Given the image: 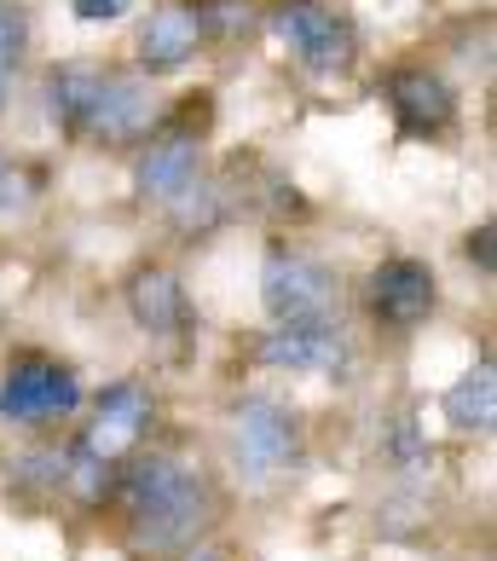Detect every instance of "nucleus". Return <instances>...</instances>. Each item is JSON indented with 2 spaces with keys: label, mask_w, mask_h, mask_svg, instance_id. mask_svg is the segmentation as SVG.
I'll return each mask as SVG.
<instances>
[{
  "label": "nucleus",
  "mask_w": 497,
  "mask_h": 561,
  "mask_svg": "<svg viewBox=\"0 0 497 561\" xmlns=\"http://www.w3.org/2000/svg\"><path fill=\"white\" fill-rule=\"evenodd\" d=\"M76 405H81L76 370L47 359V353H24V359H12V370L0 377V417H7V423L70 417Z\"/></svg>",
  "instance_id": "0eeeda50"
},
{
  "label": "nucleus",
  "mask_w": 497,
  "mask_h": 561,
  "mask_svg": "<svg viewBox=\"0 0 497 561\" xmlns=\"http://www.w3.org/2000/svg\"><path fill=\"white\" fill-rule=\"evenodd\" d=\"M128 313L145 336H174L185 324V313H192V307H185V284L169 266H139L128 278Z\"/></svg>",
  "instance_id": "ddd939ff"
},
{
  "label": "nucleus",
  "mask_w": 497,
  "mask_h": 561,
  "mask_svg": "<svg viewBox=\"0 0 497 561\" xmlns=\"http://www.w3.org/2000/svg\"><path fill=\"white\" fill-rule=\"evenodd\" d=\"M151 417H157V405H151V393H145L139 382H111L105 393H99L93 423L81 428L76 446H88L93 457H105V463H122V457L145 440Z\"/></svg>",
  "instance_id": "9d476101"
},
{
  "label": "nucleus",
  "mask_w": 497,
  "mask_h": 561,
  "mask_svg": "<svg viewBox=\"0 0 497 561\" xmlns=\"http://www.w3.org/2000/svg\"><path fill=\"white\" fill-rule=\"evenodd\" d=\"M105 76H111V70L88 65V58L53 65V70H47V88H41V93H47V116H53L65 134H76V139H81V122H88L99 88H105Z\"/></svg>",
  "instance_id": "4468645a"
},
{
  "label": "nucleus",
  "mask_w": 497,
  "mask_h": 561,
  "mask_svg": "<svg viewBox=\"0 0 497 561\" xmlns=\"http://www.w3.org/2000/svg\"><path fill=\"white\" fill-rule=\"evenodd\" d=\"M24 185H30V180H24V169H18L12 157H0V215L24 203Z\"/></svg>",
  "instance_id": "412c9836"
},
{
  "label": "nucleus",
  "mask_w": 497,
  "mask_h": 561,
  "mask_svg": "<svg viewBox=\"0 0 497 561\" xmlns=\"http://www.w3.org/2000/svg\"><path fill=\"white\" fill-rule=\"evenodd\" d=\"M192 561H220V556H215V550H197V556H192Z\"/></svg>",
  "instance_id": "b1692460"
},
{
  "label": "nucleus",
  "mask_w": 497,
  "mask_h": 561,
  "mask_svg": "<svg viewBox=\"0 0 497 561\" xmlns=\"http://www.w3.org/2000/svg\"><path fill=\"white\" fill-rule=\"evenodd\" d=\"M365 301H370V319L382 330L411 336V330H423L434 319V307H440V278H434V266L417 261V255H393L370 273Z\"/></svg>",
  "instance_id": "423d86ee"
},
{
  "label": "nucleus",
  "mask_w": 497,
  "mask_h": 561,
  "mask_svg": "<svg viewBox=\"0 0 497 561\" xmlns=\"http://www.w3.org/2000/svg\"><path fill=\"white\" fill-rule=\"evenodd\" d=\"M157 93L145 88V76H105L88 122H81V139L93 145H145L157 134Z\"/></svg>",
  "instance_id": "1a4fd4ad"
},
{
  "label": "nucleus",
  "mask_w": 497,
  "mask_h": 561,
  "mask_svg": "<svg viewBox=\"0 0 497 561\" xmlns=\"http://www.w3.org/2000/svg\"><path fill=\"white\" fill-rule=\"evenodd\" d=\"M203 53V30L192 7H157L139 24V76H174Z\"/></svg>",
  "instance_id": "f8f14e48"
},
{
  "label": "nucleus",
  "mask_w": 497,
  "mask_h": 561,
  "mask_svg": "<svg viewBox=\"0 0 497 561\" xmlns=\"http://www.w3.org/2000/svg\"><path fill=\"white\" fill-rule=\"evenodd\" d=\"M192 12H197L203 41H238V35H255V24H261L248 0H203Z\"/></svg>",
  "instance_id": "a211bd4d"
},
{
  "label": "nucleus",
  "mask_w": 497,
  "mask_h": 561,
  "mask_svg": "<svg viewBox=\"0 0 497 561\" xmlns=\"http://www.w3.org/2000/svg\"><path fill=\"white\" fill-rule=\"evenodd\" d=\"M24 53H30V18L18 12V7H0V70L18 76Z\"/></svg>",
  "instance_id": "6ab92c4d"
},
{
  "label": "nucleus",
  "mask_w": 497,
  "mask_h": 561,
  "mask_svg": "<svg viewBox=\"0 0 497 561\" xmlns=\"http://www.w3.org/2000/svg\"><path fill=\"white\" fill-rule=\"evenodd\" d=\"M446 417L458 423V428H474V434H486L497 423V382H492V365L486 359L474 365V370H463V377L446 388Z\"/></svg>",
  "instance_id": "2eb2a0df"
},
{
  "label": "nucleus",
  "mask_w": 497,
  "mask_h": 561,
  "mask_svg": "<svg viewBox=\"0 0 497 561\" xmlns=\"http://www.w3.org/2000/svg\"><path fill=\"white\" fill-rule=\"evenodd\" d=\"M226 215H232V203H226V185L215 180H197V185H185V192L169 203V220H174V232L180 238H209L226 226Z\"/></svg>",
  "instance_id": "dca6fc26"
},
{
  "label": "nucleus",
  "mask_w": 497,
  "mask_h": 561,
  "mask_svg": "<svg viewBox=\"0 0 497 561\" xmlns=\"http://www.w3.org/2000/svg\"><path fill=\"white\" fill-rule=\"evenodd\" d=\"M261 365L273 370H296V377H330L342 382L354 370V342H347L342 319H301V324H278L266 330L255 347Z\"/></svg>",
  "instance_id": "39448f33"
},
{
  "label": "nucleus",
  "mask_w": 497,
  "mask_h": 561,
  "mask_svg": "<svg viewBox=\"0 0 497 561\" xmlns=\"http://www.w3.org/2000/svg\"><path fill=\"white\" fill-rule=\"evenodd\" d=\"M469 261H481V273H492V226L469 232Z\"/></svg>",
  "instance_id": "4be33fe9"
},
{
  "label": "nucleus",
  "mask_w": 497,
  "mask_h": 561,
  "mask_svg": "<svg viewBox=\"0 0 497 561\" xmlns=\"http://www.w3.org/2000/svg\"><path fill=\"white\" fill-rule=\"evenodd\" d=\"M203 180V134L180 128V122H169V128H157L151 139H145V151L134 162V185L145 203H169L185 192V185Z\"/></svg>",
  "instance_id": "6e6552de"
},
{
  "label": "nucleus",
  "mask_w": 497,
  "mask_h": 561,
  "mask_svg": "<svg viewBox=\"0 0 497 561\" xmlns=\"http://www.w3.org/2000/svg\"><path fill=\"white\" fill-rule=\"evenodd\" d=\"M7 99H12V76L0 70V111H7Z\"/></svg>",
  "instance_id": "5701e85b"
},
{
  "label": "nucleus",
  "mask_w": 497,
  "mask_h": 561,
  "mask_svg": "<svg viewBox=\"0 0 497 561\" xmlns=\"http://www.w3.org/2000/svg\"><path fill=\"white\" fill-rule=\"evenodd\" d=\"M388 111L405 134L434 139L458 122V93H451L446 76H434V70H393L388 76Z\"/></svg>",
  "instance_id": "9b49d317"
},
{
  "label": "nucleus",
  "mask_w": 497,
  "mask_h": 561,
  "mask_svg": "<svg viewBox=\"0 0 497 561\" xmlns=\"http://www.w3.org/2000/svg\"><path fill=\"white\" fill-rule=\"evenodd\" d=\"M70 12L81 24H116V18H128V0H70Z\"/></svg>",
  "instance_id": "aec40b11"
},
{
  "label": "nucleus",
  "mask_w": 497,
  "mask_h": 561,
  "mask_svg": "<svg viewBox=\"0 0 497 561\" xmlns=\"http://www.w3.org/2000/svg\"><path fill=\"white\" fill-rule=\"evenodd\" d=\"M273 35L296 53V65H307L313 76H342L359 53L354 24H347L336 7H324V0H284L273 12Z\"/></svg>",
  "instance_id": "20e7f679"
},
{
  "label": "nucleus",
  "mask_w": 497,
  "mask_h": 561,
  "mask_svg": "<svg viewBox=\"0 0 497 561\" xmlns=\"http://www.w3.org/2000/svg\"><path fill=\"white\" fill-rule=\"evenodd\" d=\"M261 307L278 324H301V319H336L342 313V284L324 261H313L307 249L273 243L261 261Z\"/></svg>",
  "instance_id": "7ed1b4c3"
},
{
  "label": "nucleus",
  "mask_w": 497,
  "mask_h": 561,
  "mask_svg": "<svg viewBox=\"0 0 497 561\" xmlns=\"http://www.w3.org/2000/svg\"><path fill=\"white\" fill-rule=\"evenodd\" d=\"M122 492V522H128L134 550L169 561V556H192L197 538L215 527L220 497L209 486V474L180 463L169 451H151L116 481Z\"/></svg>",
  "instance_id": "f257e3e1"
},
{
  "label": "nucleus",
  "mask_w": 497,
  "mask_h": 561,
  "mask_svg": "<svg viewBox=\"0 0 497 561\" xmlns=\"http://www.w3.org/2000/svg\"><path fill=\"white\" fill-rule=\"evenodd\" d=\"M232 457L243 469V481H278L301 463V423L296 411L273 393H248V400L232 405Z\"/></svg>",
  "instance_id": "f03ea898"
},
{
  "label": "nucleus",
  "mask_w": 497,
  "mask_h": 561,
  "mask_svg": "<svg viewBox=\"0 0 497 561\" xmlns=\"http://www.w3.org/2000/svg\"><path fill=\"white\" fill-rule=\"evenodd\" d=\"M382 457H388V469H400L405 481H423V474L434 469V446H428V434H423V423L411 417H388V428H382Z\"/></svg>",
  "instance_id": "f3484780"
}]
</instances>
